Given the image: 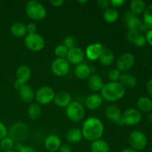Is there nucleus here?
<instances>
[{
    "label": "nucleus",
    "instance_id": "f257e3e1",
    "mask_svg": "<svg viewBox=\"0 0 152 152\" xmlns=\"http://www.w3.org/2000/svg\"><path fill=\"white\" fill-rule=\"evenodd\" d=\"M104 129L103 123L98 117H90L83 122L81 131L84 139L93 142L101 139L104 134Z\"/></svg>",
    "mask_w": 152,
    "mask_h": 152
},
{
    "label": "nucleus",
    "instance_id": "c03bdc74",
    "mask_svg": "<svg viewBox=\"0 0 152 152\" xmlns=\"http://www.w3.org/2000/svg\"><path fill=\"white\" fill-rule=\"evenodd\" d=\"M59 152H72L71 146L68 144H64V145H61L60 148H59Z\"/></svg>",
    "mask_w": 152,
    "mask_h": 152
},
{
    "label": "nucleus",
    "instance_id": "a18cd8bd",
    "mask_svg": "<svg viewBox=\"0 0 152 152\" xmlns=\"http://www.w3.org/2000/svg\"><path fill=\"white\" fill-rule=\"evenodd\" d=\"M146 91L148 94L152 97V79L147 83L146 84Z\"/></svg>",
    "mask_w": 152,
    "mask_h": 152
},
{
    "label": "nucleus",
    "instance_id": "9b49d317",
    "mask_svg": "<svg viewBox=\"0 0 152 152\" xmlns=\"http://www.w3.org/2000/svg\"><path fill=\"white\" fill-rule=\"evenodd\" d=\"M135 63V57L132 53H125L120 55L116 62V68L120 72L126 73Z\"/></svg>",
    "mask_w": 152,
    "mask_h": 152
},
{
    "label": "nucleus",
    "instance_id": "58836bf2",
    "mask_svg": "<svg viewBox=\"0 0 152 152\" xmlns=\"http://www.w3.org/2000/svg\"><path fill=\"white\" fill-rule=\"evenodd\" d=\"M110 5L112 6L114 8H117V7H121L126 4V0H111L109 1Z\"/></svg>",
    "mask_w": 152,
    "mask_h": 152
},
{
    "label": "nucleus",
    "instance_id": "72a5a7b5",
    "mask_svg": "<svg viewBox=\"0 0 152 152\" xmlns=\"http://www.w3.org/2000/svg\"><path fill=\"white\" fill-rule=\"evenodd\" d=\"M68 49L63 45H59L56 46L54 48V53L56 55V58H61V59H65L68 54Z\"/></svg>",
    "mask_w": 152,
    "mask_h": 152
},
{
    "label": "nucleus",
    "instance_id": "7ed1b4c3",
    "mask_svg": "<svg viewBox=\"0 0 152 152\" xmlns=\"http://www.w3.org/2000/svg\"><path fill=\"white\" fill-rule=\"evenodd\" d=\"M25 13L27 16L35 21L42 20L47 15L45 7L37 0H31L25 5Z\"/></svg>",
    "mask_w": 152,
    "mask_h": 152
},
{
    "label": "nucleus",
    "instance_id": "4c0bfd02",
    "mask_svg": "<svg viewBox=\"0 0 152 152\" xmlns=\"http://www.w3.org/2000/svg\"><path fill=\"white\" fill-rule=\"evenodd\" d=\"M146 39H145V36L142 35L141 34H138L137 37L135 38L134 41L133 42L132 44H134V45H136L138 48H142L143 46H145L146 45Z\"/></svg>",
    "mask_w": 152,
    "mask_h": 152
},
{
    "label": "nucleus",
    "instance_id": "f03ea898",
    "mask_svg": "<svg viewBox=\"0 0 152 152\" xmlns=\"http://www.w3.org/2000/svg\"><path fill=\"white\" fill-rule=\"evenodd\" d=\"M126 88L119 82H109L104 84L100 95L103 99L110 102H114L120 100L124 96Z\"/></svg>",
    "mask_w": 152,
    "mask_h": 152
},
{
    "label": "nucleus",
    "instance_id": "79ce46f5",
    "mask_svg": "<svg viewBox=\"0 0 152 152\" xmlns=\"http://www.w3.org/2000/svg\"><path fill=\"white\" fill-rule=\"evenodd\" d=\"M97 6L101 9H107L109 7L110 2L108 0H98L97 1Z\"/></svg>",
    "mask_w": 152,
    "mask_h": 152
},
{
    "label": "nucleus",
    "instance_id": "37998d69",
    "mask_svg": "<svg viewBox=\"0 0 152 152\" xmlns=\"http://www.w3.org/2000/svg\"><path fill=\"white\" fill-rule=\"evenodd\" d=\"M145 39H146V42L148 45L152 46V29L151 30H148L145 33Z\"/></svg>",
    "mask_w": 152,
    "mask_h": 152
},
{
    "label": "nucleus",
    "instance_id": "09e8293b",
    "mask_svg": "<svg viewBox=\"0 0 152 152\" xmlns=\"http://www.w3.org/2000/svg\"><path fill=\"white\" fill-rule=\"evenodd\" d=\"M78 2L80 3V4H86V3H87V1H86V0H84V1H79Z\"/></svg>",
    "mask_w": 152,
    "mask_h": 152
},
{
    "label": "nucleus",
    "instance_id": "ddd939ff",
    "mask_svg": "<svg viewBox=\"0 0 152 152\" xmlns=\"http://www.w3.org/2000/svg\"><path fill=\"white\" fill-rule=\"evenodd\" d=\"M104 46L100 43H92L86 47L85 55L90 61H96L99 59Z\"/></svg>",
    "mask_w": 152,
    "mask_h": 152
},
{
    "label": "nucleus",
    "instance_id": "20e7f679",
    "mask_svg": "<svg viewBox=\"0 0 152 152\" xmlns=\"http://www.w3.org/2000/svg\"><path fill=\"white\" fill-rule=\"evenodd\" d=\"M65 113L67 117L74 123H79L82 121L86 115L84 107L77 101H72L65 108Z\"/></svg>",
    "mask_w": 152,
    "mask_h": 152
},
{
    "label": "nucleus",
    "instance_id": "9d476101",
    "mask_svg": "<svg viewBox=\"0 0 152 152\" xmlns=\"http://www.w3.org/2000/svg\"><path fill=\"white\" fill-rule=\"evenodd\" d=\"M16 80H15L14 86L16 90H19L22 86L26 84L31 77V70L27 65H23L17 68L16 72Z\"/></svg>",
    "mask_w": 152,
    "mask_h": 152
},
{
    "label": "nucleus",
    "instance_id": "f704fd0d",
    "mask_svg": "<svg viewBox=\"0 0 152 152\" xmlns=\"http://www.w3.org/2000/svg\"><path fill=\"white\" fill-rule=\"evenodd\" d=\"M76 43H77L76 39L74 37H72V36H68V37H66L63 39V42H62V45L65 47H66L68 50L75 48Z\"/></svg>",
    "mask_w": 152,
    "mask_h": 152
},
{
    "label": "nucleus",
    "instance_id": "2eb2a0df",
    "mask_svg": "<svg viewBox=\"0 0 152 152\" xmlns=\"http://www.w3.org/2000/svg\"><path fill=\"white\" fill-rule=\"evenodd\" d=\"M45 148L46 150L50 152H56L59 151L62 141L59 137L56 134H49L45 140Z\"/></svg>",
    "mask_w": 152,
    "mask_h": 152
},
{
    "label": "nucleus",
    "instance_id": "0eeeda50",
    "mask_svg": "<svg viewBox=\"0 0 152 152\" xmlns=\"http://www.w3.org/2000/svg\"><path fill=\"white\" fill-rule=\"evenodd\" d=\"M129 142L131 148L136 151H142L148 144V139L145 134L139 130L134 131L129 137Z\"/></svg>",
    "mask_w": 152,
    "mask_h": 152
},
{
    "label": "nucleus",
    "instance_id": "cd10ccee",
    "mask_svg": "<svg viewBox=\"0 0 152 152\" xmlns=\"http://www.w3.org/2000/svg\"><path fill=\"white\" fill-rule=\"evenodd\" d=\"M98 60L102 65L109 66L114 62V54L110 49L104 48Z\"/></svg>",
    "mask_w": 152,
    "mask_h": 152
},
{
    "label": "nucleus",
    "instance_id": "de8ad7c7",
    "mask_svg": "<svg viewBox=\"0 0 152 152\" xmlns=\"http://www.w3.org/2000/svg\"><path fill=\"white\" fill-rule=\"evenodd\" d=\"M121 152H138V151H136V150L133 149V148H124V149H123Z\"/></svg>",
    "mask_w": 152,
    "mask_h": 152
},
{
    "label": "nucleus",
    "instance_id": "423d86ee",
    "mask_svg": "<svg viewBox=\"0 0 152 152\" xmlns=\"http://www.w3.org/2000/svg\"><path fill=\"white\" fill-rule=\"evenodd\" d=\"M24 42L27 48L34 52L40 51L45 45V42L42 36L37 33L27 34L25 37Z\"/></svg>",
    "mask_w": 152,
    "mask_h": 152
},
{
    "label": "nucleus",
    "instance_id": "49530a36",
    "mask_svg": "<svg viewBox=\"0 0 152 152\" xmlns=\"http://www.w3.org/2000/svg\"><path fill=\"white\" fill-rule=\"evenodd\" d=\"M50 4L53 7H60L64 4L63 0H55V1H50Z\"/></svg>",
    "mask_w": 152,
    "mask_h": 152
},
{
    "label": "nucleus",
    "instance_id": "473e14b6",
    "mask_svg": "<svg viewBox=\"0 0 152 152\" xmlns=\"http://www.w3.org/2000/svg\"><path fill=\"white\" fill-rule=\"evenodd\" d=\"M14 145V141L7 136L0 140V148L4 152L13 150Z\"/></svg>",
    "mask_w": 152,
    "mask_h": 152
},
{
    "label": "nucleus",
    "instance_id": "2f4dec72",
    "mask_svg": "<svg viewBox=\"0 0 152 152\" xmlns=\"http://www.w3.org/2000/svg\"><path fill=\"white\" fill-rule=\"evenodd\" d=\"M142 22L148 30L152 29V4L146 7L142 13Z\"/></svg>",
    "mask_w": 152,
    "mask_h": 152
},
{
    "label": "nucleus",
    "instance_id": "1a4fd4ad",
    "mask_svg": "<svg viewBox=\"0 0 152 152\" xmlns=\"http://www.w3.org/2000/svg\"><path fill=\"white\" fill-rule=\"evenodd\" d=\"M142 120L140 111L136 108H129L126 110L122 115L121 123L123 125L134 126L139 124Z\"/></svg>",
    "mask_w": 152,
    "mask_h": 152
},
{
    "label": "nucleus",
    "instance_id": "bb28decb",
    "mask_svg": "<svg viewBox=\"0 0 152 152\" xmlns=\"http://www.w3.org/2000/svg\"><path fill=\"white\" fill-rule=\"evenodd\" d=\"M91 152H110V145L105 140L102 139L96 140L91 144Z\"/></svg>",
    "mask_w": 152,
    "mask_h": 152
},
{
    "label": "nucleus",
    "instance_id": "aec40b11",
    "mask_svg": "<svg viewBox=\"0 0 152 152\" xmlns=\"http://www.w3.org/2000/svg\"><path fill=\"white\" fill-rule=\"evenodd\" d=\"M103 99L101 95L98 94H91L86 99V105L88 109L96 110L100 108L102 105Z\"/></svg>",
    "mask_w": 152,
    "mask_h": 152
},
{
    "label": "nucleus",
    "instance_id": "a19ab883",
    "mask_svg": "<svg viewBox=\"0 0 152 152\" xmlns=\"http://www.w3.org/2000/svg\"><path fill=\"white\" fill-rule=\"evenodd\" d=\"M27 28V33L28 34H35L37 33V27L36 25V24L33 23V22H30L28 25H26Z\"/></svg>",
    "mask_w": 152,
    "mask_h": 152
},
{
    "label": "nucleus",
    "instance_id": "ea45409f",
    "mask_svg": "<svg viewBox=\"0 0 152 152\" xmlns=\"http://www.w3.org/2000/svg\"><path fill=\"white\" fill-rule=\"evenodd\" d=\"M7 136V129L5 125L0 121V140Z\"/></svg>",
    "mask_w": 152,
    "mask_h": 152
},
{
    "label": "nucleus",
    "instance_id": "f3484780",
    "mask_svg": "<svg viewBox=\"0 0 152 152\" xmlns=\"http://www.w3.org/2000/svg\"><path fill=\"white\" fill-rule=\"evenodd\" d=\"M105 116L108 118V120L113 122V123H116L117 124H122L121 119H122V111L117 105H111L108 106L105 109Z\"/></svg>",
    "mask_w": 152,
    "mask_h": 152
},
{
    "label": "nucleus",
    "instance_id": "c85d7f7f",
    "mask_svg": "<svg viewBox=\"0 0 152 152\" xmlns=\"http://www.w3.org/2000/svg\"><path fill=\"white\" fill-rule=\"evenodd\" d=\"M42 108L37 102H32L28 108V116L31 120H37L42 115Z\"/></svg>",
    "mask_w": 152,
    "mask_h": 152
},
{
    "label": "nucleus",
    "instance_id": "412c9836",
    "mask_svg": "<svg viewBox=\"0 0 152 152\" xmlns=\"http://www.w3.org/2000/svg\"><path fill=\"white\" fill-rule=\"evenodd\" d=\"M88 85L89 88L94 92L100 91L104 86L102 77L98 74H92L88 78Z\"/></svg>",
    "mask_w": 152,
    "mask_h": 152
},
{
    "label": "nucleus",
    "instance_id": "e433bc0d",
    "mask_svg": "<svg viewBox=\"0 0 152 152\" xmlns=\"http://www.w3.org/2000/svg\"><path fill=\"white\" fill-rule=\"evenodd\" d=\"M16 152H37L35 148L32 146H25L21 144L20 142H17L16 145H14Z\"/></svg>",
    "mask_w": 152,
    "mask_h": 152
},
{
    "label": "nucleus",
    "instance_id": "dca6fc26",
    "mask_svg": "<svg viewBox=\"0 0 152 152\" xmlns=\"http://www.w3.org/2000/svg\"><path fill=\"white\" fill-rule=\"evenodd\" d=\"M126 27L130 31H135L138 33L146 32L148 31L144 25L143 22L137 16H134L133 17L130 18L129 19L126 21Z\"/></svg>",
    "mask_w": 152,
    "mask_h": 152
},
{
    "label": "nucleus",
    "instance_id": "7c9ffc66",
    "mask_svg": "<svg viewBox=\"0 0 152 152\" xmlns=\"http://www.w3.org/2000/svg\"><path fill=\"white\" fill-rule=\"evenodd\" d=\"M103 19L108 23L115 22L119 18V13L117 10L114 7H108L103 12Z\"/></svg>",
    "mask_w": 152,
    "mask_h": 152
},
{
    "label": "nucleus",
    "instance_id": "6ab92c4d",
    "mask_svg": "<svg viewBox=\"0 0 152 152\" xmlns=\"http://www.w3.org/2000/svg\"><path fill=\"white\" fill-rule=\"evenodd\" d=\"M53 102L56 106L59 108H66L71 102V96L69 93L66 91H60L55 94Z\"/></svg>",
    "mask_w": 152,
    "mask_h": 152
},
{
    "label": "nucleus",
    "instance_id": "a211bd4d",
    "mask_svg": "<svg viewBox=\"0 0 152 152\" xmlns=\"http://www.w3.org/2000/svg\"><path fill=\"white\" fill-rule=\"evenodd\" d=\"M20 99L26 103H30L35 99V93L34 89L29 85H24L18 90Z\"/></svg>",
    "mask_w": 152,
    "mask_h": 152
},
{
    "label": "nucleus",
    "instance_id": "c9c22d12",
    "mask_svg": "<svg viewBox=\"0 0 152 152\" xmlns=\"http://www.w3.org/2000/svg\"><path fill=\"white\" fill-rule=\"evenodd\" d=\"M121 76V72L117 69V68H114L111 69V71L108 72V79L111 82H119Z\"/></svg>",
    "mask_w": 152,
    "mask_h": 152
},
{
    "label": "nucleus",
    "instance_id": "393cba45",
    "mask_svg": "<svg viewBox=\"0 0 152 152\" xmlns=\"http://www.w3.org/2000/svg\"><path fill=\"white\" fill-rule=\"evenodd\" d=\"M137 107L140 112H150L152 111V100L147 96H141L137 101Z\"/></svg>",
    "mask_w": 152,
    "mask_h": 152
},
{
    "label": "nucleus",
    "instance_id": "c756f323",
    "mask_svg": "<svg viewBox=\"0 0 152 152\" xmlns=\"http://www.w3.org/2000/svg\"><path fill=\"white\" fill-rule=\"evenodd\" d=\"M146 8L145 2L142 0H132L130 2V11L134 15L142 14Z\"/></svg>",
    "mask_w": 152,
    "mask_h": 152
},
{
    "label": "nucleus",
    "instance_id": "39448f33",
    "mask_svg": "<svg viewBox=\"0 0 152 152\" xmlns=\"http://www.w3.org/2000/svg\"><path fill=\"white\" fill-rule=\"evenodd\" d=\"M29 134V129L25 123L17 122L12 125L11 127L7 130V137L11 138L13 141L20 142L25 140Z\"/></svg>",
    "mask_w": 152,
    "mask_h": 152
},
{
    "label": "nucleus",
    "instance_id": "4468645a",
    "mask_svg": "<svg viewBox=\"0 0 152 152\" xmlns=\"http://www.w3.org/2000/svg\"><path fill=\"white\" fill-rule=\"evenodd\" d=\"M85 57V53L80 48L75 47L68 50L66 59L69 64L78 65L82 63Z\"/></svg>",
    "mask_w": 152,
    "mask_h": 152
},
{
    "label": "nucleus",
    "instance_id": "5701e85b",
    "mask_svg": "<svg viewBox=\"0 0 152 152\" xmlns=\"http://www.w3.org/2000/svg\"><path fill=\"white\" fill-rule=\"evenodd\" d=\"M10 31L12 35L14 36L15 37H17V38H22L28 34L26 25L22 22H18L12 24Z\"/></svg>",
    "mask_w": 152,
    "mask_h": 152
},
{
    "label": "nucleus",
    "instance_id": "4be33fe9",
    "mask_svg": "<svg viewBox=\"0 0 152 152\" xmlns=\"http://www.w3.org/2000/svg\"><path fill=\"white\" fill-rule=\"evenodd\" d=\"M65 138H66V140L70 143H78L83 138L81 129H78V128H72V129H69L67 132Z\"/></svg>",
    "mask_w": 152,
    "mask_h": 152
},
{
    "label": "nucleus",
    "instance_id": "f8f14e48",
    "mask_svg": "<svg viewBox=\"0 0 152 152\" xmlns=\"http://www.w3.org/2000/svg\"><path fill=\"white\" fill-rule=\"evenodd\" d=\"M52 73L57 77H64L70 71V64L66 59L56 58L50 65Z\"/></svg>",
    "mask_w": 152,
    "mask_h": 152
},
{
    "label": "nucleus",
    "instance_id": "b1692460",
    "mask_svg": "<svg viewBox=\"0 0 152 152\" xmlns=\"http://www.w3.org/2000/svg\"><path fill=\"white\" fill-rule=\"evenodd\" d=\"M119 83L126 88H134L137 86V80L136 77L129 73L121 74Z\"/></svg>",
    "mask_w": 152,
    "mask_h": 152
},
{
    "label": "nucleus",
    "instance_id": "a878e982",
    "mask_svg": "<svg viewBox=\"0 0 152 152\" xmlns=\"http://www.w3.org/2000/svg\"><path fill=\"white\" fill-rule=\"evenodd\" d=\"M74 74L79 80H86L90 77L91 69L86 64L81 63L76 66L74 69Z\"/></svg>",
    "mask_w": 152,
    "mask_h": 152
},
{
    "label": "nucleus",
    "instance_id": "8fccbe9b",
    "mask_svg": "<svg viewBox=\"0 0 152 152\" xmlns=\"http://www.w3.org/2000/svg\"><path fill=\"white\" fill-rule=\"evenodd\" d=\"M6 152H16V151H13V150H11V151H6Z\"/></svg>",
    "mask_w": 152,
    "mask_h": 152
},
{
    "label": "nucleus",
    "instance_id": "6e6552de",
    "mask_svg": "<svg viewBox=\"0 0 152 152\" xmlns=\"http://www.w3.org/2000/svg\"><path fill=\"white\" fill-rule=\"evenodd\" d=\"M55 92L49 86H42L39 88L35 93V99L39 105H48L53 102Z\"/></svg>",
    "mask_w": 152,
    "mask_h": 152
}]
</instances>
